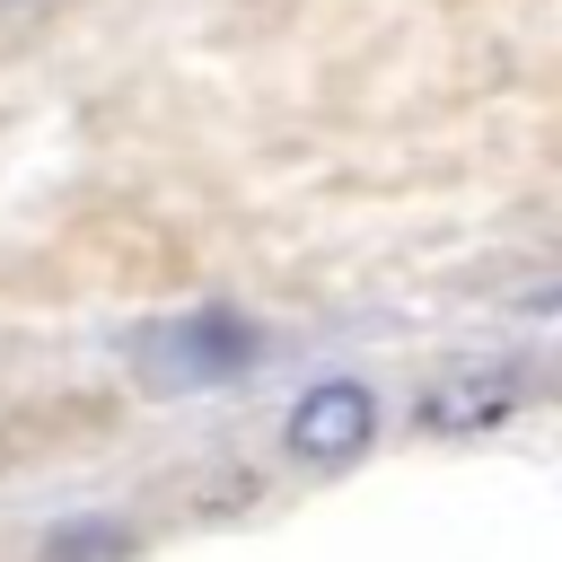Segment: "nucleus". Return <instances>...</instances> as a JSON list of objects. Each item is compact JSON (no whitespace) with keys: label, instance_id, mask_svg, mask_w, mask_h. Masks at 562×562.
<instances>
[{"label":"nucleus","instance_id":"obj_1","mask_svg":"<svg viewBox=\"0 0 562 562\" xmlns=\"http://www.w3.org/2000/svg\"><path fill=\"white\" fill-rule=\"evenodd\" d=\"M369 439H378V395H369L360 378H316V386L281 413V457L307 465V474H334V465L369 457Z\"/></svg>","mask_w":562,"mask_h":562},{"label":"nucleus","instance_id":"obj_2","mask_svg":"<svg viewBox=\"0 0 562 562\" xmlns=\"http://www.w3.org/2000/svg\"><path fill=\"white\" fill-rule=\"evenodd\" d=\"M518 413H527V369H492V360H465L413 395V422L439 439H474V430H501Z\"/></svg>","mask_w":562,"mask_h":562},{"label":"nucleus","instance_id":"obj_3","mask_svg":"<svg viewBox=\"0 0 562 562\" xmlns=\"http://www.w3.org/2000/svg\"><path fill=\"white\" fill-rule=\"evenodd\" d=\"M255 360H263V334H255L246 316H184V325L149 334V351H140V369H149L158 386L237 378V369H255Z\"/></svg>","mask_w":562,"mask_h":562},{"label":"nucleus","instance_id":"obj_4","mask_svg":"<svg viewBox=\"0 0 562 562\" xmlns=\"http://www.w3.org/2000/svg\"><path fill=\"white\" fill-rule=\"evenodd\" d=\"M53 562H132V527L123 518H79L53 536Z\"/></svg>","mask_w":562,"mask_h":562}]
</instances>
